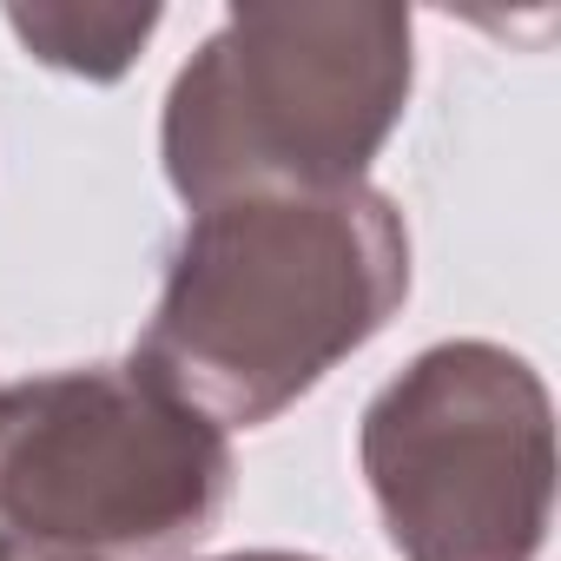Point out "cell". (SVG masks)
<instances>
[{
    "label": "cell",
    "instance_id": "cell-2",
    "mask_svg": "<svg viewBox=\"0 0 561 561\" xmlns=\"http://www.w3.org/2000/svg\"><path fill=\"white\" fill-rule=\"evenodd\" d=\"M403 8L231 14L165 93V179L205 211L244 192H344L410 106Z\"/></svg>",
    "mask_w": 561,
    "mask_h": 561
},
{
    "label": "cell",
    "instance_id": "cell-6",
    "mask_svg": "<svg viewBox=\"0 0 561 561\" xmlns=\"http://www.w3.org/2000/svg\"><path fill=\"white\" fill-rule=\"evenodd\" d=\"M0 561H100V554H73V548H47V541L0 535Z\"/></svg>",
    "mask_w": 561,
    "mask_h": 561
},
{
    "label": "cell",
    "instance_id": "cell-7",
    "mask_svg": "<svg viewBox=\"0 0 561 561\" xmlns=\"http://www.w3.org/2000/svg\"><path fill=\"white\" fill-rule=\"evenodd\" d=\"M211 561H311V554H285V548H251V554H211Z\"/></svg>",
    "mask_w": 561,
    "mask_h": 561
},
{
    "label": "cell",
    "instance_id": "cell-5",
    "mask_svg": "<svg viewBox=\"0 0 561 561\" xmlns=\"http://www.w3.org/2000/svg\"><path fill=\"white\" fill-rule=\"evenodd\" d=\"M21 47L80 80H119L159 27V8H8Z\"/></svg>",
    "mask_w": 561,
    "mask_h": 561
},
{
    "label": "cell",
    "instance_id": "cell-4",
    "mask_svg": "<svg viewBox=\"0 0 561 561\" xmlns=\"http://www.w3.org/2000/svg\"><path fill=\"white\" fill-rule=\"evenodd\" d=\"M357 456L403 561H535L554 508V403L528 357L462 337L390 377Z\"/></svg>",
    "mask_w": 561,
    "mask_h": 561
},
{
    "label": "cell",
    "instance_id": "cell-3",
    "mask_svg": "<svg viewBox=\"0 0 561 561\" xmlns=\"http://www.w3.org/2000/svg\"><path fill=\"white\" fill-rule=\"evenodd\" d=\"M231 502V436L139 364L0 390V522L21 541L133 561L198 541Z\"/></svg>",
    "mask_w": 561,
    "mask_h": 561
},
{
    "label": "cell",
    "instance_id": "cell-1",
    "mask_svg": "<svg viewBox=\"0 0 561 561\" xmlns=\"http://www.w3.org/2000/svg\"><path fill=\"white\" fill-rule=\"evenodd\" d=\"M403 298L410 231L383 192H244L192 211L133 364L218 430H257Z\"/></svg>",
    "mask_w": 561,
    "mask_h": 561
}]
</instances>
